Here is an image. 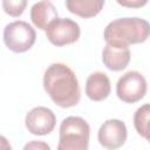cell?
Instances as JSON below:
<instances>
[{"instance_id": "6da1fadb", "label": "cell", "mask_w": 150, "mask_h": 150, "mask_svg": "<svg viewBox=\"0 0 150 150\" xmlns=\"http://www.w3.org/2000/svg\"><path fill=\"white\" fill-rule=\"evenodd\" d=\"M43 88L52 101L62 108L76 105L81 98L77 77L64 63H52L43 75Z\"/></svg>"}, {"instance_id": "7a4b0ae2", "label": "cell", "mask_w": 150, "mask_h": 150, "mask_svg": "<svg viewBox=\"0 0 150 150\" xmlns=\"http://www.w3.org/2000/svg\"><path fill=\"white\" fill-rule=\"evenodd\" d=\"M149 22L141 18H120L110 21L103 32L107 43L121 47L142 43L149 38Z\"/></svg>"}, {"instance_id": "3957f363", "label": "cell", "mask_w": 150, "mask_h": 150, "mask_svg": "<svg viewBox=\"0 0 150 150\" xmlns=\"http://www.w3.org/2000/svg\"><path fill=\"white\" fill-rule=\"evenodd\" d=\"M56 150H88L90 127L80 116H68L60 125Z\"/></svg>"}, {"instance_id": "277c9868", "label": "cell", "mask_w": 150, "mask_h": 150, "mask_svg": "<svg viewBox=\"0 0 150 150\" xmlns=\"http://www.w3.org/2000/svg\"><path fill=\"white\" fill-rule=\"evenodd\" d=\"M36 40L35 29L26 21L16 20L6 25L4 29V42L14 53H25L33 47Z\"/></svg>"}, {"instance_id": "5b68a950", "label": "cell", "mask_w": 150, "mask_h": 150, "mask_svg": "<svg viewBox=\"0 0 150 150\" xmlns=\"http://www.w3.org/2000/svg\"><path fill=\"white\" fill-rule=\"evenodd\" d=\"M146 80L136 70L127 71L116 83L117 97L125 103H135L141 101L146 94Z\"/></svg>"}, {"instance_id": "8992f818", "label": "cell", "mask_w": 150, "mask_h": 150, "mask_svg": "<svg viewBox=\"0 0 150 150\" xmlns=\"http://www.w3.org/2000/svg\"><path fill=\"white\" fill-rule=\"evenodd\" d=\"M81 29L76 21L69 18H56L46 28V36L56 47L71 45L80 38Z\"/></svg>"}, {"instance_id": "52a82bcc", "label": "cell", "mask_w": 150, "mask_h": 150, "mask_svg": "<svg viewBox=\"0 0 150 150\" xmlns=\"http://www.w3.org/2000/svg\"><path fill=\"white\" fill-rule=\"evenodd\" d=\"M25 124L30 134L45 136L54 130L56 124V116L53 110L47 107H34L27 112Z\"/></svg>"}, {"instance_id": "ba28073f", "label": "cell", "mask_w": 150, "mask_h": 150, "mask_svg": "<svg viewBox=\"0 0 150 150\" xmlns=\"http://www.w3.org/2000/svg\"><path fill=\"white\" fill-rule=\"evenodd\" d=\"M127 137V127L124 122L117 118H110L103 122L97 132V139L100 144L108 150H115L121 148L125 143Z\"/></svg>"}, {"instance_id": "9c48e42d", "label": "cell", "mask_w": 150, "mask_h": 150, "mask_svg": "<svg viewBox=\"0 0 150 150\" xmlns=\"http://www.w3.org/2000/svg\"><path fill=\"white\" fill-rule=\"evenodd\" d=\"M130 57L131 54L129 47H121L107 43L102 52L103 64L112 71H120L124 69L129 64Z\"/></svg>"}, {"instance_id": "30bf717a", "label": "cell", "mask_w": 150, "mask_h": 150, "mask_svg": "<svg viewBox=\"0 0 150 150\" xmlns=\"http://www.w3.org/2000/svg\"><path fill=\"white\" fill-rule=\"evenodd\" d=\"M111 91L110 80L103 71L91 73L86 81V94L95 102L105 100Z\"/></svg>"}, {"instance_id": "8fae6325", "label": "cell", "mask_w": 150, "mask_h": 150, "mask_svg": "<svg viewBox=\"0 0 150 150\" xmlns=\"http://www.w3.org/2000/svg\"><path fill=\"white\" fill-rule=\"evenodd\" d=\"M57 18V11L50 1L35 2L30 8V20L35 27L46 30L48 25Z\"/></svg>"}, {"instance_id": "7c38bea8", "label": "cell", "mask_w": 150, "mask_h": 150, "mask_svg": "<svg viewBox=\"0 0 150 150\" xmlns=\"http://www.w3.org/2000/svg\"><path fill=\"white\" fill-rule=\"evenodd\" d=\"M104 6V0H67V9L81 18H91L97 15Z\"/></svg>"}, {"instance_id": "4fadbf2b", "label": "cell", "mask_w": 150, "mask_h": 150, "mask_svg": "<svg viewBox=\"0 0 150 150\" xmlns=\"http://www.w3.org/2000/svg\"><path fill=\"white\" fill-rule=\"evenodd\" d=\"M149 115H150V105L148 103L139 107L134 115L135 129L145 139H149Z\"/></svg>"}, {"instance_id": "5bb4252c", "label": "cell", "mask_w": 150, "mask_h": 150, "mask_svg": "<svg viewBox=\"0 0 150 150\" xmlns=\"http://www.w3.org/2000/svg\"><path fill=\"white\" fill-rule=\"evenodd\" d=\"M4 11L11 16H19L23 13L27 1L26 0H4L1 2Z\"/></svg>"}, {"instance_id": "9a60e30c", "label": "cell", "mask_w": 150, "mask_h": 150, "mask_svg": "<svg viewBox=\"0 0 150 150\" xmlns=\"http://www.w3.org/2000/svg\"><path fill=\"white\" fill-rule=\"evenodd\" d=\"M22 150H50V146L42 141H30L25 144Z\"/></svg>"}, {"instance_id": "2e32d148", "label": "cell", "mask_w": 150, "mask_h": 150, "mask_svg": "<svg viewBox=\"0 0 150 150\" xmlns=\"http://www.w3.org/2000/svg\"><path fill=\"white\" fill-rule=\"evenodd\" d=\"M146 0H135V1H130V0H124V1H120L117 0V4L122 5V6H127V7H142L146 4Z\"/></svg>"}, {"instance_id": "e0dca14e", "label": "cell", "mask_w": 150, "mask_h": 150, "mask_svg": "<svg viewBox=\"0 0 150 150\" xmlns=\"http://www.w3.org/2000/svg\"><path fill=\"white\" fill-rule=\"evenodd\" d=\"M0 150H13L9 141L2 135H0Z\"/></svg>"}]
</instances>
